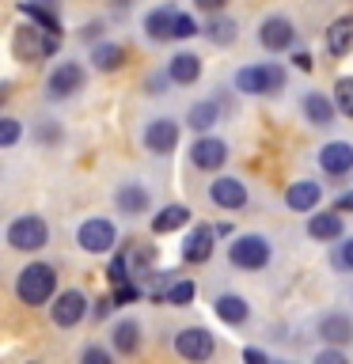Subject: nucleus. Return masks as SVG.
Segmentation results:
<instances>
[{
  "mask_svg": "<svg viewBox=\"0 0 353 364\" xmlns=\"http://www.w3.org/2000/svg\"><path fill=\"white\" fill-rule=\"evenodd\" d=\"M53 292H57V273H53V266H46V262H31L27 269H19V277H16V296H19V300L27 304V307L50 304Z\"/></svg>",
  "mask_w": 353,
  "mask_h": 364,
  "instance_id": "1",
  "label": "nucleus"
},
{
  "mask_svg": "<svg viewBox=\"0 0 353 364\" xmlns=\"http://www.w3.org/2000/svg\"><path fill=\"white\" fill-rule=\"evenodd\" d=\"M232 84L243 95H273V91L285 87V68L281 65H247L232 76Z\"/></svg>",
  "mask_w": 353,
  "mask_h": 364,
  "instance_id": "2",
  "label": "nucleus"
},
{
  "mask_svg": "<svg viewBox=\"0 0 353 364\" xmlns=\"http://www.w3.org/2000/svg\"><path fill=\"white\" fill-rule=\"evenodd\" d=\"M270 258H273V250H270V239L266 235H239L232 247H228V262H232L236 269H266L270 266Z\"/></svg>",
  "mask_w": 353,
  "mask_h": 364,
  "instance_id": "3",
  "label": "nucleus"
},
{
  "mask_svg": "<svg viewBox=\"0 0 353 364\" xmlns=\"http://www.w3.org/2000/svg\"><path fill=\"white\" fill-rule=\"evenodd\" d=\"M11 50H16L19 61H42L57 50V34L46 27H19L16 38H11Z\"/></svg>",
  "mask_w": 353,
  "mask_h": 364,
  "instance_id": "4",
  "label": "nucleus"
},
{
  "mask_svg": "<svg viewBox=\"0 0 353 364\" xmlns=\"http://www.w3.org/2000/svg\"><path fill=\"white\" fill-rule=\"evenodd\" d=\"M46 239H50V228H46L42 216H16L8 224V247L11 250H42Z\"/></svg>",
  "mask_w": 353,
  "mask_h": 364,
  "instance_id": "5",
  "label": "nucleus"
},
{
  "mask_svg": "<svg viewBox=\"0 0 353 364\" xmlns=\"http://www.w3.org/2000/svg\"><path fill=\"white\" fill-rule=\"evenodd\" d=\"M84 84H88V73H84V65L80 61H61L50 73V99H73L76 91H84Z\"/></svg>",
  "mask_w": 353,
  "mask_h": 364,
  "instance_id": "6",
  "label": "nucleus"
},
{
  "mask_svg": "<svg viewBox=\"0 0 353 364\" xmlns=\"http://www.w3.org/2000/svg\"><path fill=\"white\" fill-rule=\"evenodd\" d=\"M80 247L88 250V255H107V250L118 243V232H114L110 220H102V216H95V220H84L80 224Z\"/></svg>",
  "mask_w": 353,
  "mask_h": 364,
  "instance_id": "7",
  "label": "nucleus"
},
{
  "mask_svg": "<svg viewBox=\"0 0 353 364\" xmlns=\"http://www.w3.org/2000/svg\"><path fill=\"white\" fill-rule=\"evenodd\" d=\"M213 334L209 330H201V326H190V330H179L175 334V353L179 357H186V360H209L213 357Z\"/></svg>",
  "mask_w": 353,
  "mask_h": 364,
  "instance_id": "8",
  "label": "nucleus"
},
{
  "mask_svg": "<svg viewBox=\"0 0 353 364\" xmlns=\"http://www.w3.org/2000/svg\"><path fill=\"white\" fill-rule=\"evenodd\" d=\"M88 315V296L84 292H76V289H68V292H61L53 300V307H50V318H53V326H76L80 318Z\"/></svg>",
  "mask_w": 353,
  "mask_h": 364,
  "instance_id": "9",
  "label": "nucleus"
},
{
  "mask_svg": "<svg viewBox=\"0 0 353 364\" xmlns=\"http://www.w3.org/2000/svg\"><path fill=\"white\" fill-rule=\"evenodd\" d=\"M224 159H228V144L221 136H198V141L190 144V164L201 167V171L224 167Z\"/></svg>",
  "mask_w": 353,
  "mask_h": 364,
  "instance_id": "10",
  "label": "nucleus"
},
{
  "mask_svg": "<svg viewBox=\"0 0 353 364\" xmlns=\"http://www.w3.org/2000/svg\"><path fill=\"white\" fill-rule=\"evenodd\" d=\"M175 144H179V122H171V118L148 122V129H144V148L148 152L167 156V152H175Z\"/></svg>",
  "mask_w": 353,
  "mask_h": 364,
  "instance_id": "11",
  "label": "nucleus"
},
{
  "mask_svg": "<svg viewBox=\"0 0 353 364\" xmlns=\"http://www.w3.org/2000/svg\"><path fill=\"white\" fill-rule=\"evenodd\" d=\"M258 42L266 46L270 53H281V50H289V46L296 42V31H293L289 19L270 16V19H262V27H258Z\"/></svg>",
  "mask_w": 353,
  "mask_h": 364,
  "instance_id": "12",
  "label": "nucleus"
},
{
  "mask_svg": "<svg viewBox=\"0 0 353 364\" xmlns=\"http://www.w3.org/2000/svg\"><path fill=\"white\" fill-rule=\"evenodd\" d=\"M319 167H323L327 175H334V178L349 175V171H353V144L349 141L323 144V148H319Z\"/></svg>",
  "mask_w": 353,
  "mask_h": 364,
  "instance_id": "13",
  "label": "nucleus"
},
{
  "mask_svg": "<svg viewBox=\"0 0 353 364\" xmlns=\"http://www.w3.org/2000/svg\"><path fill=\"white\" fill-rule=\"evenodd\" d=\"M216 232H221V228H216ZM216 232H213L209 224L194 228L190 239L182 243V262H194V266H198V262H209L213 258V247H216Z\"/></svg>",
  "mask_w": 353,
  "mask_h": 364,
  "instance_id": "14",
  "label": "nucleus"
},
{
  "mask_svg": "<svg viewBox=\"0 0 353 364\" xmlns=\"http://www.w3.org/2000/svg\"><path fill=\"white\" fill-rule=\"evenodd\" d=\"M209 201L221 205V209H243V205H247V186L239 178L224 175V178H216L209 186Z\"/></svg>",
  "mask_w": 353,
  "mask_h": 364,
  "instance_id": "15",
  "label": "nucleus"
},
{
  "mask_svg": "<svg viewBox=\"0 0 353 364\" xmlns=\"http://www.w3.org/2000/svg\"><path fill=\"white\" fill-rule=\"evenodd\" d=\"M319 198H323V190H319V182L315 178H300V182H293L289 190H285V205H289L293 213H312Z\"/></svg>",
  "mask_w": 353,
  "mask_h": 364,
  "instance_id": "16",
  "label": "nucleus"
},
{
  "mask_svg": "<svg viewBox=\"0 0 353 364\" xmlns=\"http://www.w3.org/2000/svg\"><path fill=\"white\" fill-rule=\"evenodd\" d=\"M179 16H182V11L171 8V4L148 11V16H144V34H148V38H156V42L175 38V23H179Z\"/></svg>",
  "mask_w": 353,
  "mask_h": 364,
  "instance_id": "17",
  "label": "nucleus"
},
{
  "mask_svg": "<svg viewBox=\"0 0 353 364\" xmlns=\"http://www.w3.org/2000/svg\"><path fill=\"white\" fill-rule=\"evenodd\" d=\"M319 338L327 341V346H349L353 341V323H349V315H342V311H330L319 318Z\"/></svg>",
  "mask_w": 353,
  "mask_h": 364,
  "instance_id": "18",
  "label": "nucleus"
},
{
  "mask_svg": "<svg viewBox=\"0 0 353 364\" xmlns=\"http://www.w3.org/2000/svg\"><path fill=\"white\" fill-rule=\"evenodd\" d=\"M114 205H118L122 216H141L148 213V190L141 182H122L118 193H114Z\"/></svg>",
  "mask_w": 353,
  "mask_h": 364,
  "instance_id": "19",
  "label": "nucleus"
},
{
  "mask_svg": "<svg viewBox=\"0 0 353 364\" xmlns=\"http://www.w3.org/2000/svg\"><path fill=\"white\" fill-rule=\"evenodd\" d=\"M327 53L330 57H349L353 53V16H342L327 27Z\"/></svg>",
  "mask_w": 353,
  "mask_h": 364,
  "instance_id": "20",
  "label": "nucleus"
},
{
  "mask_svg": "<svg viewBox=\"0 0 353 364\" xmlns=\"http://www.w3.org/2000/svg\"><path fill=\"white\" fill-rule=\"evenodd\" d=\"M213 311L224 318L228 326H243L247 318H251V307H247V300L243 296H236V292H221L213 300Z\"/></svg>",
  "mask_w": 353,
  "mask_h": 364,
  "instance_id": "21",
  "label": "nucleus"
},
{
  "mask_svg": "<svg viewBox=\"0 0 353 364\" xmlns=\"http://www.w3.org/2000/svg\"><path fill=\"white\" fill-rule=\"evenodd\" d=\"M334 99H327L323 91H312V95H304V118L315 125V129H327L330 122H334Z\"/></svg>",
  "mask_w": 353,
  "mask_h": 364,
  "instance_id": "22",
  "label": "nucleus"
},
{
  "mask_svg": "<svg viewBox=\"0 0 353 364\" xmlns=\"http://www.w3.org/2000/svg\"><path fill=\"white\" fill-rule=\"evenodd\" d=\"M167 73H171V84H194L201 76V57L198 53H175L167 61Z\"/></svg>",
  "mask_w": 353,
  "mask_h": 364,
  "instance_id": "23",
  "label": "nucleus"
},
{
  "mask_svg": "<svg viewBox=\"0 0 353 364\" xmlns=\"http://www.w3.org/2000/svg\"><path fill=\"white\" fill-rule=\"evenodd\" d=\"M216 118H221V102L216 99H201V102H194V107L186 110V125L190 129H198V133H209Z\"/></svg>",
  "mask_w": 353,
  "mask_h": 364,
  "instance_id": "24",
  "label": "nucleus"
},
{
  "mask_svg": "<svg viewBox=\"0 0 353 364\" xmlns=\"http://www.w3.org/2000/svg\"><path fill=\"white\" fill-rule=\"evenodd\" d=\"M190 224V209L186 205H167V209H159L152 216V232L156 235H167V232H179V228Z\"/></svg>",
  "mask_w": 353,
  "mask_h": 364,
  "instance_id": "25",
  "label": "nucleus"
},
{
  "mask_svg": "<svg viewBox=\"0 0 353 364\" xmlns=\"http://www.w3.org/2000/svg\"><path fill=\"white\" fill-rule=\"evenodd\" d=\"M110 341H114V353L130 357V353H137V346H141V326H137L133 318H122V323L110 330Z\"/></svg>",
  "mask_w": 353,
  "mask_h": 364,
  "instance_id": "26",
  "label": "nucleus"
},
{
  "mask_svg": "<svg viewBox=\"0 0 353 364\" xmlns=\"http://www.w3.org/2000/svg\"><path fill=\"white\" fill-rule=\"evenodd\" d=\"M307 235L312 239H338L342 235V216L330 209V213H315L307 220Z\"/></svg>",
  "mask_w": 353,
  "mask_h": 364,
  "instance_id": "27",
  "label": "nucleus"
},
{
  "mask_svg": "<svg viewBox=\"0 0 353 364\" xmlns=\"http://www.w3.org/2000/svg\"><path fill=\"white\" fill-rule=\"evenodd\" d=\"M91 65H95L99 73H114V68L125 65V50H122V46H114V42H102V46L91 50Z\"/></svg>",
  "mask_w": 353,
  "mask_h": 364,
  "instance_id": "28",
  "label": "nucleus"
},
{
  "mask_svg": "<svg viewBox=\"0 0 353 364\" xmlns=\"http://www.w3.org/2000/svg\"><path fill=\"white\" fill-rule=\"evenodd\" d=\"M19 11L27 16L31 23H38V27H46V31H61V23H57V16L50 11V0H31V4H19Z\"/></svg>",
  "mask_w": 353,
  "mask_h": 364,
  "instance_id": "29",
  "label": "nucleus"
},
{
  "mask_svg": "<svg viewBox=\"0 0 353 364\" xmlns=\"http://www.w3.org/2000/svg\"><path fill=\"white\" fill-rule=\"evenodd\" d=\"M205 38H209L213 46H232L236 42V23L232 19H209V27H205Z\"/></svg>",
  "mask_w": 353,
  "mask_h": 364,
  "instance_id": "30",
  "label": "nucleus"
},
{
  "mask_svg": "<svg viewBox=\"0 0 353 364\" xmlns=\"http://www.w3.org/2000/svg\"><path fill=\"white\" fill-rule=\"evenodd\" d=\"M194 296H198V284H194V281H171V289L159 296V300H164V304H175V307H186Z\"/></svg>",
  "mask_w": 353,
  "mask_h": 364,
  "instance_id": "31",
  "label": "nucleus"
},
{
  "mask_svg": "<svg viewBox=\"0 0 353 364\" xmlns=\"http://www.w3.org/2000/svg\"><path fill=\"white\" fill-rule=\"evenodd\" d=\"M125 258H130L133 277H144V269L156 262V247H125Z\"/></svg>",
  "mask_w": 353,
  "mask_h": 364,
  "instance_id": "32",
  "label": "nucleus"
},
{
  "mask_svg": "<svg viewBox=\"0 0 353 364\" xmlns=\"http://www.w3.org/2000/svg\"><path fill=\"white\" fill-rule=\"evenodd\" d=\"M334 102H338V110L346 114V118H353V76H342L334 84Z\"/></svg>",
  "mask_w": 353,
  "mask_h": 364,
  "instance_id": "33",
  "label": "nucleus"
},
{
  "mask_svg": "<svg viewBox=\"0 0 353 364\" xmlns=\"http://www.w3.org/2000/svg\"><path fill=\"white\" fill-rule=\"evenodd\" d=\"M16 141H19V122L4 118L0 122V148H16Z\"/></svg>",
  "mask_w": 353,
  "mask_h": 364,
  "instance_id": "34",
  "label": "nucleus"
},
{
  "mask_svg": "<svg viewBox=\"0 0 353 364\" xmlns=\"http://www.w3.org/2000/svg\"><path fill=\"white\" fill-rule=\"evenodd\" d=\"M198 34V23H194L190 16H179V23H175V38H194Z\"/></svg>",
  "mask_w": 353,
  "mask_h": 364,
  "instance_id": "35",
  "label": "nucleus"
},
{
  "mask_svg": "<svg viewBox=\"0 0 353 364\" xmlns=\"http://www.w3.org/2000/svg\"><path fill=\"white\" fill-rule=\"evenodd\" d=\"M338 266L342 269H353V239H342V247H338Z\"/></svg>",
  "mask_w": 353,
  "mask_h": 364,
  "instance_id": "36",
  "label": "nucleus"
},
{
  "mask_svg": "<svg viewBox=\"0 0 353 364\" xmlns=\"http://www.w3.org/2000/svg\"><path fill=\"white\" fill-rule=\"evenodd\" d=\"M315 360L319 364H346V353H342V346H334V349H323Z\"/></svg>",
  "mask_w": 353,
  "mask_h": 364,
  "instance_id": "37",
  "label": "nucleus"
},
{
  "mask_svg": "<svg viewBox=\"0 0 353 364\" xmlns=\"http://www.w3.org/2000/svg\"><path fill=\"white\" fill-rule=\"evenodd\" d=\"M107 360H110L107 349H99V346H88L84 349V364H107Z\"/></svg>",
  "mask_w": 353,
  "mask_h": 364,
  "instance_id": "38",
  "label": "nucleus"
},
{
  "mask_svg": "<svg viewBox=\"0 0 353 364\" xmlns=\"http://www.w3.org/2000/svg\"><path fill=\"white\" fill-rule=\"evenodd\" d=\"M167 80H171V73H156V76H148V91H152V95H164L159 87H164Z\"/></svg>",
  "mask_w": 353,
  "mask_h": 364,
  "instance_id": "39",
  "label": "nucleus"
},
{
  "mask_svg": "<svg viewBox=\"0 0 353 364\" xmlns=\"http://www.w3.org/2000/svg\"><path fill=\"white\" fill-rule=\"evenodd\" d=\"M99 34H102V23H88V27L80 31V38H84V42H91V38H99Z\"/></svg>",
  "mask_w": 353,
  "mask_h": 364,
  "instance_id": "40",
  "label": "nucleus"
},
{
  "mask_svg": "<svg viewBox=\"0 0 353 364\" xmlns=\"http://www.w3.org/2000/svg\"><path fill=\"white\" fill-rule=\"evenodd\" d=\"M293 65L300 68V73H312V57L307 53H293Z\"/></svg>",
  "mask_w": 353,
  "mask_h": 364,
  "instance_id": "41",
  "label": "nucleus"
},
{
  "mask_svg": "<svg viewBox=\"0 0 353 364\" xmlns=\"http://www.w3.org/2000/svg\"><path fill=\"white\" fill-rule=\"evenodd\" d=\"M194 4H198L201 11H221V8L228 4V0H194Z\"/></svg>",
  "mask_w": 353,
  "mask_h": 364,
  "instance_id": "42",
  "label": "nucleus"
},
{
  "mask_svg": "<svg viewBox=\"0 0 353 364\" xmlns=\"http://www.w3.org/2000/svg\"><path fill=\"white\" fill-rule=\"evenodd\" d=\"M38 136H42V141H57V136H61V133H57L53 125H38Z\"/></svg>",
  "mask_w": 353,
  "mask_h": 364,
  "instance_id": "43",
  "label": "nucleus"
},
{
  "mask_svg": "<svg viewBox=\"0 0 353 364\" xmlns=\"http://www.w3.org/2000/svg\"><path fill=\"white\" fill-rule=\"evenodd\" d=\"M243 357L255 360V364H262V360H266V353H262V349H243Z\"/></svg>",
  "mask_w": 353,
  "mask_h": 364,
  "instance_id": "44",
  "label": "nucleus"
},
{
  "mask_svg": "<svg viewBox=\"0 0 353 364\" xmlns=\"http://www.w3.org/2000/svg\"><path fill=\"white\" fill-rule=\"evenodd\" d=\"M114 4H133V0H114Z\"/></svg>",
  "mask_w": 353,
  "mask_h": 364,
  "instance_id": "45",
  "label": "nucleus"
}]
</instances>
